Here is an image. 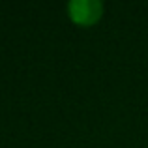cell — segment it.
Wrapping results in <instances>:
<instances>
[{"mask_svg": "<svg viewBox=\"0 0 148 148\" xmlns=\"http://www.w3.org/2000/svg\"><path fill=\"white\" fill-rule=\"evenodd\" d=\"M66 13L75 26L90 28L103 19L105 6L101 0H69L66 6Z\"/></svg>", "mask_w": 148, "mask_h": 148, "instance_id": "1", "label": "cell"}]
</instances>
